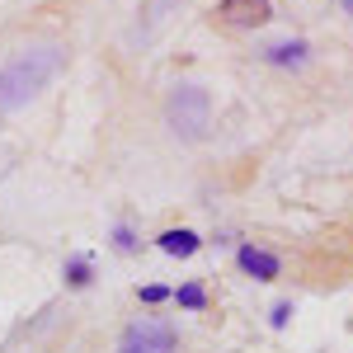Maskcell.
<instances>
[{
    "instance_id": "obj_8",
    "label": "cell",
    "mask_w": 353,
    "mask_h": 353,
    "mask_svg": "<svg viewBox=\"0 0 353 353\" xmlns=\"http://www.w3.org/2000/svg\"><path fill=\"white\" fill-rule=\"evenodd\" d=\"M66 283H71V288H85V283H90V259H85V254H76V259L66 264Z\"/></svg>"
},
{
    "instance_id": "obj_2",
    "label": "cell",
    "mask_w": 353,
    "mask_h": 353,
    "mask_svg": "<svg viewBox=\"0 0 353 353\" xmlns=\"http://www.w3.org/2000/svg\"><path fill=\"white\" fill-rule=\"evenodd\" d=\"M208 113H212L208 90H198V85H179V90H174V99H170V123H174V132L203 137V128H208Z\"/></svg>"
},
{
    "instance_id": "obj_12",
    "label": "cell",
    "mask_w": 353,
    "mask_h": 353,
    "mask_svg": "<svg viewBox=\"0 0 353 353\" xmlns=\"http://www.w3.org/2000/svg\"><path fill=\"white\" fill-rule=\"evenodd\" d=\"M288 316H292V306L283 301V306H273V325H288Z\"/></svg>"
},
{
    "instance_id": "obj_9",
    "label": "cell",
    "mask_w": 353,
    "mask_h": 353,
    "mask_svg": "<svg viewBox=\"0 0 353 353\" xmlns=\"http://www.w3.org/2000/svg\"><path fill=\"white\" fill-rule=\"evenodd\" d=\"M179 306H189V311H203V306H208V297H203V288H198V283H189V288H179Z\"/></svg>"
},
{
    "instance_id": "obj_13",
    "label": "cell",
    "mask_w": 353,
    "mask_h": 353,
    "mask_svg": "<svg viewBox=\"0 0 353 353\" xmlns=\"http://www.w3.org/2000/svg\"><path fill=\"white\" fill-rule=\"evenodd\" d=\"M344 10H349V14H353V0H344Z\"/></svg>"
},
{
    "instance_id": "obj_3",
    "label": "cell",
    "mask_w": 353,
    "mask_h": 353,
    "mask_svg": "<svg viewBox=\"0 0 353 353\" xmlns=\"http://www.w3.org/2000/svg\"><path fill=\"white\" fill-rule=\"evenodd\" d=\"M118 353H174V330L165 321H137L123 334V349Z\"/></svg>"
},
{
    "instance_id": "obj_10",
    "label": "cell",
    "mask_w": 353,
    "mask_h": 353,
    "mask_svg": "<svg viewBox=\"0 0 353 353\" xmlns=\"http://www.w3.org/2000/svg\"><path fill=\"white\" fill-rule=\"evenodd\" d=\"M170 297V292H165L161 283H151V288H141V301H165Z\"/></svg>"
},
{
    "instance_id": "obj_1",
    "label": "cell",
    "mask_w": 353,
    "mask_h": 353,
    "mask_svg": "<svg viewBox=\"0 0 353 353\" xmlns=\"http://www.w3.org/2000/svg\"><path fill=\"white\" fill-rule=\"evenodd\" d=\"M57 66H61V52H57V48H33V52L14 57V61L0 71V113L28 104V99L57 76Z\"/></svg>"
},
{
    "instance_id": "obj_11",
    "label": "cell",
    "mask_w": 353,
    "mask_h": 353,
    "mask_svg": "<svg viewBox=\"0 0 353 353\" xmlns=\"http://www.w3.org/2000/svg\"><path fill=\"white\" fill-rule=\"evenodd\" d=\"M113 241H118V250H132V231H128V226H118V231H113Z\"/></svg>"
},
{
    "instance_id": "obj_7",
    "label": "cell",
    "mask_w": 353,
    "mask_h": 353,
    "mask_svg": "<svg viewBox=\"0 0 353 353\" xmlns=\"http://www.w3.org/2000/svg\"><path fill=\"white\" fill-rule=\"evenodd\" d=\"M264 57H269L273 66H301V61H306V43H297V38H292V43H273Z\"/></svg>"
},
{
    "instance_id": "obj_4",
    "label": "cell",
    "mask_w": 353,
    "mask_h": 353,
    "mask_svg": "<svg viewBox=\"0 0 353 353\" xmlns=\"http://www.w3.org/2000/svg\"><path fill=\"white\" fill-rule=\"evenodd\" d=\"M269 14V0H221L217 5V19H226V24H264Z\"/></svg>"
},
{
    "instance_id": "obj_5",
    "label": "cell",
    "mask_w": 353,
    "mask_h": 353,
    "mask_svg": "<svg viewBox=\"0 0 353 353\" xmlns=\"http://www.w3.org/2000/svg\"><path fill=\"white\" fill-rule=\"evenodd\" d=\"M241 269L250 273V278H278V259H273L269 250L245 245V250H241Z\"/></svg>"
},
{
    "instance_id": "obj_6",
    "label": "cell",
    "mask_w": 353,
    "mask_h": 353,
    "mask_svg": "<svg viewBox=\"0 0 353 353\" xmlns=\"http://www.w3.org/2000/svg\"><path fill=\"white\" fill-rule=\"evenodd\" d=\"M198 236H193V231H184V226H179V231H165L161 236V250L165 254H179V259H189V254H198Z\"/></svg>"
}]
</instances>
